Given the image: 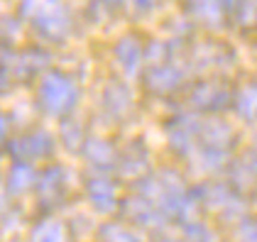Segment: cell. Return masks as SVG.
<instances>
[{
    "label": "cell",
    "mask_w": 257,
    "mask_h": 242,
    "mask_svg": "<svg viewBox=\"0 0 257 242\" xmlns=\"http://www.w3.org/2000/svg\"><path fill=\"white\" fill-rule=\"evenodd\" d=\"M42 101L52 110H61L74 101V86L64 76H47L42 83Z\"/></svg>",
    "instance_id": "obj_1"
},
{
    "label": "cell",
    "mask_w": 257,
    "mask_h": 242,
    "mask_svg": "<svg viewBox=\"0 0 257 242\" xmlns=\"http://www.w3.org/2000/svg\"><path fill=\"white\" fill-rule=\"evenodd\" d=\"M179 76L177 69H172V66H157V69H152L150 71V79H147V86L152 88V91H157V93H167V91H174L179 86Z\"/></svg>",
    "instance_id": "obj_2"
},
{
    "label": "cell",
    "mask_w": 257,
    "mask_h": 242,
    "mask_svg": "<svg viewBox=\"0 0 257 242\" xmlns=\"http://www.w3.org/2000/svg\"><path fill=\"white\" fill-rule=\"evenodd\" d=\"M194 103L203 105V108H223L228 103V93L220 91L213 83H201L194 91Z\"/></svg>",
    "instance_id": "obj_3"
},
{
    "label": "cell",
    "mask_w": 257,
    "mask_h": 242,
    "mask_svg": "<svg viewBox=\"0 0 257 242\" xmlns=\"http://www.w3.org/2000/svg\"><path fill=\"white\" fill-rule=\"evenodd\" d=\"M115 54H118V61L122 64V69H125L127 74H135V71H138L142 49H140V44L133 40V37H125V40L120 42Z\"/></svg>",
    "instance_id": "obj_4"
},
{
    "label": "cell",
    "mask_w": 257,
    "mask_h": 242,
    "mask_svg": "<svg viewBox=\"0 0 257 242\" xmlns=\"http://www.w3.org/2000/svg\"><path fill=\"white\" fill-rule=\"evenodd\" d=\"M191 15H196L198 20L213 22L220 18V3L218 0H186Z\"/></svg>",
    "instance_id": "obj_5"
},
{
    "label": "cell",
    "mask_w": 257,
    "mask_h": 242,
    "mask_svg": "<svg viewBox=\"0 0 257 242\" xmlns=\"http://www.w3.org/2000/svg\"><path fill=\"white\" fill-rule=\"evenodd\" d=\"M235 103H237V110H240V113L255 115L257 113V86L255 83H247L245 88H240Z\"/></svg>",
    "instance_id": "obj_6"
}]
</instances>
